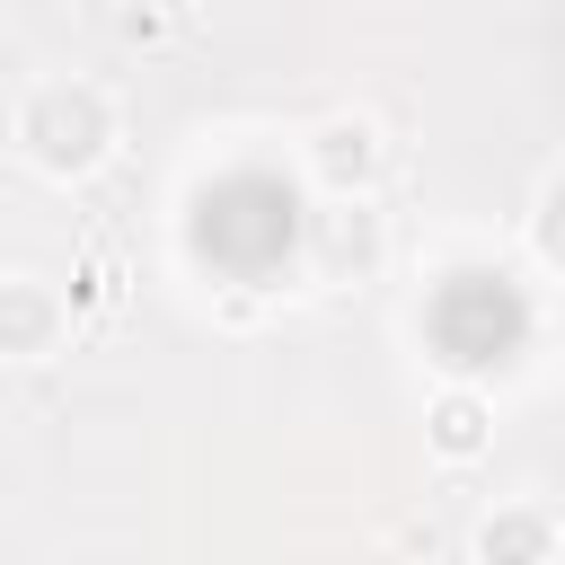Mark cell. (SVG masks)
<instances>
[{"instance_id":"1","label":"cell","mask_w":565,"mask_h":565,"mask_svg":"<svg viewBox=\"0 0 565 565\" xmlns=\"http://www.w3.org/2000/svg\"><path fill=\"white\" fill-rule=\"evenodd\" d=\"M9 141H18V159L35 168V177H88L97 159H106V141H115V97L97 88V79H35L26 97H18V124H9Z\"/></svg>"},{"instance_id":"2","label":"cell","mask_w":565,"mask_h":565,"mask_svg":"<svg viewBox=\"0 0 565 565\" xmlns=\"http://www.w3.org/2000/svg\"><path fill=\"white\" fill-rule=\"evenodd\" d=\"M71 335V300L44 274H0V362H53Z\"/></svg>"},{"instance_id":"3","label":"cell","mask_w":565,"mask_h":565,"mask_svg":"<svg viewBox=\"0 0 565 565\" xmlns=\"http://www.w3.org/2000/svg\"><path fill=\"white\" fill-rule=\"evenodd\" d=\"M380 159H388V141H380L371 115H327V124L309 132V177H318L327 194H371Z\"/></svg>"},{"instance_id":"4","label":"cell","mask_w":565,"mask_h":565,"mask_svg":"<svg viewBox=\"0 0 565 565\" xmlns=\"http://www.w3.org/2000/svg\"><path fill=\"white\" fill-rule=\"evenodd\" d=\"M388 256V221L371 212V194H335L327 212H318V274L327 282H353V274H371Z\"/></svg>"},{"instance_id":"5","label":"cell","mask_w":565,"mask_h":565,"mask_svg":"<svg viewBox=\"0 0 565 565\" xmlns=\"http://www.w3.org/2000/svg\"><path fill=\"white\" fill-rule=\"evenodd\" d=\"M424 450L441 459V468H477L486 450H494V397L486 388H441L433 406H424Z\"/></svg>"},{"instance_id":"6","label":"cell","mask_w":565,"mask_h":565,"mask_svg":"<svg viewBox=\"0 0 565 565\" xmlns=\"http://www.w3.org/2000/svg\"><path fill=\"white\" fill-rule=\"evenodd\" d=\"M477 565H556V512L547 503H494L477 521Z\"/></svg>"}]
</instances>
